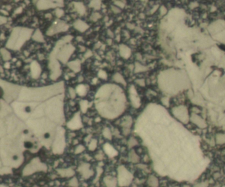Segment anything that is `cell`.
Segmentation results:
<instances>
[{"instance_id": "obj_1", "label": "cell", "mask_w": 225, "mask_h": 187, "mask_svg": "<svg viewBox=\"0 0 225 187\" xmlns=\"http://www.w3.org/2000/svg\"><path fill=\"white\" fill-rule=\"evenodd\" d=\"M113 80L115 81V83L120 84L124 86L127 85V81L123 77V75L120 74L119 72H116L113 75Z\"/></svg>"}, {"instance_id": "obj_2", "label": "cell", "mask_w": 225, "mask_h": 187, "mask_svg": "<svg viewBox=\"0 0 225 187\" xmlns=\"http://www.w3.org/2000/svg\"><path fill=\"white\" fill-rule=\"evenodd\" d=\"M119 51L121 56L124 58H128L130 57L131 55V50L125 45L122 44V45L120 46Z\"/></svg>"}, {"instance_id": "obj_3", "label": "cell", "mask_w": 225, "mask_h": 187, "mask_svg": "<svg viewBox=\"0 0 225 187\" xmlns=\"http://www.w3.org/2000/svg\"><path fill=\"white\" fill-rule=\"evenodd\" d=\"M74 27L77 30L80 32H84L86 30H87L88 25H87V23L84 22V21L78 20L74 22Z\"/></svg>"}, {"instance_id": "obj_4", "label": "cell", "mask_w": 225, "mask_h": 187, "mask_svg": "<svg viewBox=\"0 0 225 187\" xmlns=\"http://www.w3.org/2000/svg\"><path fill=\"white\" fill-rule=\"evenodd\" d=\"M68 93H69V94L71 98L74 99V98H76L77 93H76V89L74 88H73V87H70L69 88V89H68Z\"/></svg>"}, {"instance_id": "obj_5", "label": "cell", "mask_w": 225, "mask_h": 187, "mask_svg": "<svg viewBox=\"0 0 225 187\" xmlns=\"http://www.w3.org/2000/svg\"><path fill=\"white\" fill-rule=\"evenodd\" d=\"M111 9L112 11V12L115 15H117V14H119L122 12V9H120L119 7H118L117 6H116V5H115L114 4L112 5L111 6Z\"/></svg>"}, {"instance_id": "obj_6", "label": "cell", "mask_w": 225, "mask_h": 187, "mask_svg": "<svg viewBox=\"0 0 225 187\" xmlns=\"http://www.w3.org/2000/svg\"><path fill=\"white\" fill-rule=\"evenodd\" d=\"M101 17H102V15H101L99 13H93V15L91 16V19L93 21L96 22V21H98L99 19H100Z\"/></svg>"}, {"instance_id": "obj_7", "label": "cell", "mask_w": 225, "mask_h": 187, "mask_svg": "<svg viewBox=\"0 0 225 187\" xmlns=\"http://www.w3.org/2000/svg\"><path fill=\"white\" fill-rule=\"evenodd\" d=\"M114 5L117 6L118 7H119L120 9H123L125 6V3H123V2H121V1H115L114 2Z\"/></svg>"}, {"instance_id": "obj_8", "label": "cell", "mask_w": 225, "mask_h": 187, "mask_svg": "<svg viewBox=\"0 0 225 187\" xmlns=\"http://www.w3.org/2000/svg\"><path fill=\"white\" fill-rule=\"evenodd\" d=\"M107 35L111 38H113L114 36H115V34H114V32H113L111 30H110V29H109V30L107 31Z\"/></svg>"}, {"instance_id": "obj_9", "label": "cell", "mask_w": 225, "mask_h": 187, "mask_svg": "<svg viewBox=\"0 0 225 187\" xmlns=\"http://www.w3.org/2000/svg\"><path fill=\"white\" fill-rule=\"evenodd\" d=\"M4 95V91H3V89L1 87H0V98H2L3 97Z\"/></svg>"}, {"instance_id": "obj_10", "label": "cell", "mask_w": 225, "mask_h": 187, "mask_svg": "<svg viewBox=\"0 0 225 187\" xmlns=\"http://www.w3.org/2000/svg\"><path fill=\"white\" fill-rule=\"evenodd\" d=\"M25 147H26V148H31V147H32V144L31 143H25Z\"/></svg>"}]
</instances>
